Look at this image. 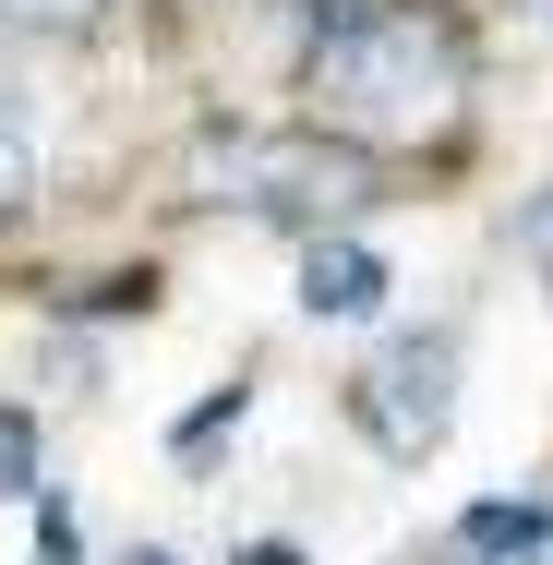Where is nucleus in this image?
<instances>
[{"label": "nucleus", "instance_id": "1", "mask_svg": "<svg viewBox=\"0 0 553 565\" xmlns=\"http://www.w3.org/2000/svg\"><path fill=\"white\" fill-rule=\"evenodd\" d=\"M469 97V36L422 12V0H301V120L361 145V157H397L445 132Z\"/></svg>", "mask_w": 553, "mask_h": 565}, {"label": "nucleus", "instance_id": "12", "mask_svg": "<svg viewBox=\"0 0 553 565\" xmlns=\"http://www.w3.org/2000/svg\"><path fill=\"white\" fill-rule=\"evenodd\" d=\"M24 565H36V554H24Z\"/></svg>", "mask_w": 553, "mask_h": 565}, {"label": "nucleus", "instance_id": "8", "mask_svg": "<svg viewBox=\"0 0 553 565\" xmlns=\"http://www.w3.org/2000/svg\"><path fill=\"white\" fill-rule=\"evenodd\" d=\"M253 397H265V373H253V361H241L228 385H205V397H193V409L169 422V469H193V481H205V469H217V446H241Z\"/></svg>", "mask_w": 553, "mask_h": 565}, {"label": "nucleus", "instance_id": "10", "mask_svg": "<svg viewBox=\"0 0 553 565\" xmlns=\"http://www.w3.org/2000/svg\"><path fill=\"white\" fill-rule=\"evenodd\" d=\"M228 565H313V554H301V542H277V530H265V542H228Z\"/></svg>", "mask_w": 553, "mask_h": 565}, {"label": "nucleus", "instance_id": "7", "mask_svg": "<svg viewBox=\"0 0 553 565\" xmlns=\"http://www.w3.org/2000/svg\"><path fill=\"white\" fill-rule=\"evenodd\" d=\"M457 554L469 565H542L553 554V505L542 493H481V505L457 518Z\"/></svg>", "mask_w": 553, "mask_h": 565}, {"label": "nucleus", "instance_id": "5", "mask_svg": "<svg viewBox=\"0 0 553 565\" xmlns=\"http://www.w3.org/2000/svg\"><path fill=\"white\" fill-rule=\"evenodd\" d=\"M49 145H61V97L36 61H0V228L49 193Z\"/></svg>", "mask_w": 553, "mask_h": 565}, {"label": "nucleus", "instance_id": "3", "mask_svg": "<svg viewBox=\"0 0 553 565\" xmlns=\"http://www.w3.org/2000/svg\"><path fill=\"white\" fill-rule=\"evenodd\" d=\"M337 409H349V434L373 457L422 469V457L457 434V338H445V326H397V338L337 385Z\"/></svg>", "mask_w": 553, "mask_h": 565}, {"label": "nucleus", "instance_id": "6", "mask_svg": "<svg viewBox=\"0 0 553 565\" xmlns=\"http://www.w3.org/2000/svg\"><path fill=\"white\" fill-rule=\"evenodd\" d=\"M49 481H61V422H49V397L0 385V505H36Z\"/></svg>", "mask_w": 553, "mask_h": 565}, {"label": "nucleus", "instance_id": "9", "mask_svg": "<svg viewBox=\"0 0 553 565\" xmlns=\"http://www.w3.org/2000/svg\"><path fill=\"white\" fill-rule=\"evenodd\" d=\"M120 0H0V36H36V49H61V36H97Z\"/></svg>", "mask_w": 553, "mask_h": 565}, {"label": "nucleus", "instance_id": "11", "mask_svg": "<svg viewBox=\"0 0 553 565\" xmlns=\"http://www.w3.org/2000/svg\"><path fill=\"white\" fill-rule=\"evenodd\" d=\"M109 565H193V554H169V542H120Z\"/></svg>", "mask_w": 553, "mask_h": 565}, {"label": "nucleus", "instance_id": "2", "mask_svg": "<svg viewBox=\"0 0 553 565\" xmlns=\"http://www.w3.org/2000/svg\"><path fill=\"white\" fill-rule=\"evenodd\" d=\"M193 205L265 217V228H289V241H313V228H349L373 205V157L337 145V132H313V120H289V132L217 120V132L193 145Z\"/></svg>", "mask_w": 553, "mask_h": 565}, {"label": "nucleus", "instance_id": "4", "mask_svg": "<svg viewBox=\"0 0 553 565\" xmlns=\"http://www.w3.org/2000/svg\"><path fill=\"white\" fill-rule=\"evenodd\" d=\"M289 301H301L313 326H385L397 265H385L361 228H313V241H301V265H289Z\"/></svg>", "mask_w": 553, "mask_h": 565}]
</instances>
